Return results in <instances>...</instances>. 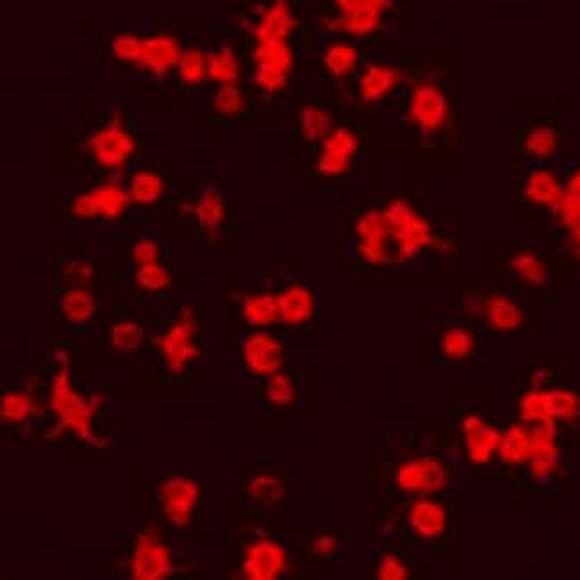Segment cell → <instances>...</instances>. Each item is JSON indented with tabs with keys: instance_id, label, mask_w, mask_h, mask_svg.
<instances>
[{
	"instance_id": "31",
	"label": "cell",
	"mask_w": 580,
	"mask_h": 580,
	"mask_svg": "<svg viewBox=\"0 0 580 580\" xmlns=\"http://www.w3.org/2000/svg\"><path fill=\"white\" fill-rule=\"evenodd\" d=\"M243 497L256 504H279L286 497V482L272 473H259L243 484Z\"/></svg>"
},
{
	"instance_id": "26",
	"label": "cell",
	"mask_w": 580,
	"mask_h": 580,
	"mask_svg": "<svg viewBox=\"0 0 580 580\" xmlns=\"http://www.w3.org/2000/svg\"><path fill=\"white\" fill-rule=\"evenodd\" d=\"M59 309L63 318L74 325L90 322L97 313V299L86 286H72L63 291L59 300Z\"/></svg>"
},
{
	"instance_id": "14",
	"label": "cell",
	"mask_w": 580,
	"mask_h": 580,
	"mask_svg": "<svg viewBox=\"0 0 580 580\" xmlns=\"http://www.w3.org/2000/svg\"><path fill=\"white\" fill-rule=\"evenodd\" d=\"M338 17L332 27L354 36L372 34L381 27L390 0H334Z\"/></svg>"
},
{
	"instance_id": "25",
	"label": "cell",
	"mask_w": 580,
	"mask_h": 580,
	"mask_svg": "<svg viewBox=\"0 0 580 580\" xmlns=\"http://www.w3.org/2000/svg\"><path fill=\"white\" fill-rule=\"evenodd\" d=\"M293 25L295 18L291 15L290 6L284 0H275L259 17L254 34L257 42H286Z\"/></svg>"
},
{
	"instance_id": "21",
	"label": "cell",
	"mask_w": 580,
	"mask_h": 580,
	"mask_svg": "<svg viewBox=\"0 0 580 580\" xmlns=\"http://www.w3.org/2000/svg\"><path fill=\"white\" fill-rule=\"evenodd\" d=\"M472 311L495 331H513L522 324V311L504 295H484L473 300Z\"/></svg>"
},
{
	"instance_id": "41",
	"label": "cell",
	"mask_w": 580,
	"mask_h": 580,
	"mask_svg": "<svg viewBox=\"0 0 580 580\" xmlns=\"http://www.w3.org/2000/svg\"><path fill=\"white\" fill-rule=\"evenodd\" d=\"M211 108L218 115L232 118V116H240L245 111L247 102L240 88H236L234 84H220L213 93Z\"/></svg>"
},
{
	"instance_id": "45",
	"label": "cell",
	"mask_w": 580,
	"mask_h": 580,
	"mask_svg": "<svg viewBox=\"0 0 580 580\" xmlns=\"http://www.w3.org/2000/svg\"><path fill=\"white\" fill-rule=\"evenodd\" d=\"M141 43L138 36L131 33H122L111 42V54L125 63H138L141 56Z\"/></svg>"
},
{
	"instance_id": "38",
	"label": "cell",
	"mask_w": 580,
	"mask_h": 580,
	"mask_svg": "<svg viewBox=\"0 0 580 580\" xmlns=\"http://www.w3.org/2000/svg\"><path fill=\"white\" fill-rule=\"evenodd\" d=\"M177 72L186 86H199L208 79V56L200 49L184 50Z\"/></svg>"
},
{
	"instance_id": "19",
	"label": "cell",
	"mask_w": 580,
	"mask_h": 580,
	"mask_svg": "<svg viewBox=\"0 0 580 580\" xmlns=\"http://www.w3.org/2000/svg\"><path fill=\"white\" fill-rule=\"evenodd\" d=\"M181 56V45L172 34H152L141 43L138 65L156 77H163L177 68Z\"/></svg>"
},
{
	"instance_id": "16",
	"label": "cell",
	"mask_w": 580,
	"mask_h": 580,
	"mask_svg": "<svg viewBox=\"0 0 580 580\" xmlns=\"http://www.w3.org/2000/svg\"><path fill=\"white\" fill-rule=\"evenodd\" d=\"M580 398L570 391H534L522 398L518 411L527 422H550L554 418L568 420L577 416Z\"/></svg>"
},
{
	"instance_id": "39",
	"label": "cell",
	"mask_w": 580,
	"mask_h": 580,
	"mask_svg": "<svg viewBox=\"0 0 580 580\" xmlns=\"http://www.w3.org/2000/svg\"><path fill=\"white\" fill-rule=\"evenodd\" d=\"M134 281L140 286L141 290L149 293H163L170 290L172 286V272L166 268L163 263H149L136 268Z\"/></svg>"
},
{
	"instance_id": "42",
	"label": "cell",
	"mask_w": 580,
	"mask_h": 580,
	"mask_svg": "<svg viewBox=\"0 0 580 580\" xmlns=\"http://www.w3.org/2000/svg\"><path fill=\"white\" fill-rule=\"evenodd\" d=\"M34 413V402L31 398L11 391L0 400V418L6 423H22L29 420Z\"/></svg>"
},
{
	"instance_id": "15",
	"label": "cell",
	"mask_w": 580,
	"mask_h": 580,
	"mask_svg": "<svg viewBox=\"0 0 580 580\" xmlns=\"http://www.w3.org/2000/svg\"><path fill=\"white\" fill-rule=\"evenodd\" d=\"M359 136L348 127L332 129L320 143L316 170L324 177H340L354 163L359 152Z\"/></svg>"
},
{
	"instance_id": "3",
	"label": "cell",
	"mask_w": 580,
	"mask_h": 580,
	"mask_svg": "<svg viewBox=\"0 0 580 580\" xmlns=\"http://www.w3.org/2000/svg\"><path fill=\"white\" fill-rule=\"evenodd\" d=\"M175 559L165 534L158 525H149L136 536L129 559L131 577L138 580H163L174 573Z\"/></svg>"
},
{
	"instance_id": "32",
	"label": "cell",
	"mask_w": 580,
	"mask_h": 580,
	"mask_svg": "<svg viewBox=\"0 0 580 580\" xmlns=\"http://www.w3.org/2000/svg\"><path fill=\"white\" fill-rule=\"evenodd\" d=\"M240 59L229 45L213 50L208 56V79L216 84H234L240 79Z\"/></svg>"
},
{
	"instance_id": "30",
	"label": "cell",
	"mask_w": 580,
	"mask_h": 580,
	"mask_svg": "<svg viewBox=\"0 0 580 580\" xmlns=\"http://www.w3.org/2000/svg\"><path fill=\"white\" fill-rule=\"evenodd\" d=\"M561 145V134L557 125L538 124L531 127L522 138V152L531 158H550Z\"/></svg>"
},
{
	"instance_id": "24",
	"label": "cell",
	"mask_w": 580,
	"mask_h": 580,
	"mask_svg": "<svg viewBox=\"0 0 580 580\" xmlns=\"http://www.w3.org/2000/svg\"><path fill=\"white\" fill-rule=\"evenodd\" d=\"M479 347V336L468 325L456 324L445 327L438 338L440 356L452 363L466 361Z\"/></svg>"
},
{
	"instance_id": "35",
	"label": "cell",
	"mask_w": 580,
	"mask_h": 580,
	"mask_svg": "<svg viewBox=\"0 0 580 580\" xmlns=\"http://www.w3.org/2000/svg\"><path fill=\"white\" fill-rule=\"evenodd\" d=\"M300 136L307 141H322L332 131V118L318 106H302L299 113Z\"/></svg>"
},
{
	"instance_id": "1",
	"label": "cell",
	"mask_w": 580,
	"mask_h": 580,
	"mask_svg": "<svg viewBox=\"0 0 580 580\" xmlns=\"http://www.w3.org/2000/svg\"><path fill=\"white\" fill-rule=\"evenodd\" d=\"M382 213L390 229L393 261H411L434 241L431 222L406 197L391 199Z\"/></svg>"
},
{
	"instance_id": "40",
	"label": "cell",
	"mask_w": 580,
	"mask_h": 580,
	"mask_svg": "<svg viewBox=\"0 0 580 580\" xmlns=\"http://www.w3.org/2000/svg\"><path fill=\"white\" fill-rule=\"evenodd\" d=\"M143 340H145L143 329L138 322H133V320H120L109 331L111 347L118 352H124V354L138 350Z\"/></svg>"
},
{
	"instance_id": "46",
	"label": "cell",
	"mask_w": 580,
	"mask_h": 580,
	"mask_svg": "<svg viewBox=\"0 0 580 580\" xmlns=\"http://www.w3.org/2000/svg\"><path fill=\"white\" fill-rule=\"evenodd\" d=\"M161 243H159L156 238H141V240L136 241L133 245V256L134 265H149V263H156L161 259Z\"/></svg>"
},
{
	"instance_id": "23",
	"label": "cell",
	"mask_w": 580,
	"mask_h": 580,
	"mask_svg": "<svg viewBox=\"0 0 580 580\" xmlns=\"http://www.w3.org/2000/svg\"><path fill=\"white\" fill-rule=\"evenodd\" d=\"M400 83V72L391 65H382V63H372L363 70L359 77V97L372 104L379 100L386 99Z\"/></svg>"
},
{
	"instance_id": "43",
	"label": "cell",
	"mask_w": 580,
	"mask_h": 580,
	"mask_svg": "<svg viewBox=\"0 0 580 580\" xmlns=\"http://www.w3.org/2000/svg\"><path fill=\"white\" fill-rule=\"evenodd\" d=\"M411 570L407 566L404 557L398 554H382L377 559V566H375V577L382 580H406L409 579Z\"/></svg>"
},
{
	"instance_id": "37",
	"label": "cell",
	"mask_w": 580,
	"mask_h": 580,
	"mask_svg": "<svg viewBox=\"0 0 580 580\" xmlns=\"http://www.w3.org/2000/svg\"><path fill=\"white\" fill-rule=\"evenodd\" d=\"M266 402L274 407H288L297 398V382L290 373L277 372L268 377L265 386Z\"/></svg>"
},
{
	"instance_id": "27",
	"label": "cell",
	"mask_w": 580,
	"mask_h": 580,
	"mask_svg": "<svg viewBox=\"0 0 580 580\" xmlns=\"http://www.w3.org/2000/svg\"><path fill=\"white\" fill-rule=\"evenodd\" d=\"M193 215L206 232H218L227 216V202L224 193L215 188L202 191L193 202Z\"/></svg>"
},
{
	"instance_id": "8",
	"label": "cell",
	"mask_w": 580,
	"mask_h": 580,
	"mask_svg": "<svg viewBox=\"0 0 580 580\" xmlns=\"http://www.w3.org/2000/svg\"><path fill=\"white\" fill-rule=\"evenodd\" d=\"M288 552L277 539L256 536L243 548L240 575L247 580H275L288 570Z\"/></svg>"
},
{
	"instance_id": "33",
	"label": "cell",
	"mask_w": 580,
	"mask_h": 580,
	"mask_svg": "<svg viewBox=\"0 0 580 580\" xmlns=\"http://www.w3.org/2000/svg\"><path fill=\"white\" fill-rule=\"evenodd\" d=\"M525 197L532 204H554L561 197V186L548 170H534L525 181Z\"/></svg>"
},
{
	"instance_id": "2",
	"label": "cell",
	"mask_w": 580,
	"mask_h": 580,
	"mask_svg": "<svg viewBox=\"0 0 580 580\" xmlns=\"http://www.w3.org/2000/svg\"><path fill=\"white\" fill-rule=\"evenodd\" d=\"M95 404V398L88 400L74 390L67 370L54 375L50 386V407L54 415L58 416L61 427L75 432L77 438L90 443L95 438L92 429L93 416L97 413Z\"/></svg>"
},
{
	"instance_id": "22",
	"label": "cell",
	"mask_w": 580,
	"mask_h": 580,
	"mask_svg": "<svg viewBox=\"0 0 580 580\" xmlns=\"http://www.w3.org/2000/svg\"><path fill=\"white\" fill-rule=\"evenodd\" d=\"M281 322L290 327H300L315 316V293L304 284H291L279 295Z\"/></svg>"
},
{
	"instance_id": "17",
	"label": "cell",
	"mask_w": 580,
	"mask_h": 580,
	"mask_svg": "<svg viewBox=\"0 0 580 580\" xmlns=\"http://www.w3.org/2000/svg\"><path fill=\"white\" fill-rule=\"evenodd\" d=\"M461 434L464 454L470 463L482 466L497 456L502 432L489 422L486 415L475 411L466 413L461 422Z\"/></svg>"
},
{
	"instance_id": "7",
	"label": "cell",
	"mask_w": 580,
	"mask_h": 580,
	"mask_svg": "<svg viewBox=\"0 0 580 580\" xmlns=\"http://www.w3.org/2000/svg\"><path fill=\"white\" fill-rule=\"evenodd\" d=\"M131 204L133 200L129 190L111 181L75 195L70 202V215L77 220H116L129 211Z\"/></svg>"
},
{
	"instance_id": "34",
	"label": "cell",
	"mask_w": 580,
	"mask_h": 580,
	"mask_svg": "<svg viewBox=\"0 0 580 580\" xmlns=\"http://www.w3.org/2000/svg\"><path fill=\"white\" fill-rule=\"evenodd\" d=\"M359 65V50L350 43H332L324 54V67L334 77H347Z\"/></svg>"
},
{
	"instance_id": "18",
	"label": "cell",
	"mask_w": 580,
	"mask_h": 580,
	"mask_svg": "<svg viewBox=\"0 0 580 580\" xmlns=\"http://www.w3.org/2000/svg\"><path fill=\"white\" fill-rule=\"evenodd\" d=\"M407 527L422 541H438L450 529V511L432 497L416 498L406 511Z\"/></svg>"
},
{
	"instance_id": "44",
	"label": "cell",
	"mask_w": 580,
	"mask_h": 580,
	"mask_svg": "<svg viewBox=\"0 0 580 580\" xmlns=\"http://www.w3.org/2000/svg\"><path fill=\"white\" fill-rule=\"evenodd\" d=\"M559 213L566 227L572 231L573 236L580 240V190L570 188L566 197H559Z\"/></svg>"
},
{
	"instance_id": "20",
	"label": "cell",
	"mask_w": 580,
	"mask_h": 580,
	"mask_svg": "<svg viewBox=\"0 0 580 580\" xmlns=\"http://www.w3.org/2000/svg\"><path fill=\"white\" fill-rule=\"evenodd\" d=\"M240 318L254 329H265L281 322L279 295L272 291L245 293L240 300Z\"/></svg>"
},
{
	"instance_id": "28",
	"label": "cell",
	"mask_w": 580,
	"mask_h": 580,
	"mask_svg": "<svg viewBox=\"0 0 580 580\" xmlns=\"http://www.w3.org/2000/svg\"><path fill=\"white\" fill-rule=\"evenodd\" d=\"M127 190L136 206H143V208L154 206L165 195V177L159 174L158 170L141 168L131 177Z\"/></svg>"
},
{
	"instance_id": "48",
	"label": "cell",
	"mask_w": 580,
	"mask_h": 580,
	"mask_svg": "<svg viewBox=\"0 0 580 580\" xmlns=\"http://www.w3.org/2000/svg\"><path fill=\"white\" fill-rule=\"evenodd\" d=\"M340 547V538H336L334 534H322V536L313 539V543H311V554L320 557V559H332V557L338 554Z\"/></svg>"
},
{
	"instance_id": "10",
	"label": "cell",
	"mask_w": 580,
	"mask_h": 580,
	"mask_svg": "<svg viewBox=\"0 0 580 580\" xmlns=\"http://www.w3.org/2000/svg\"><path fill=\"white\" fill-rule=\"evenodd\" d=\"M86 145L93 161L106 170L122 168L136 152V140L120 120H111L90 134Z\"/></svg>"
},
{
	"instance_id": "36",
	"label": "cell",
	"mask_w": 580,
	"mask_h": 580,
	"mask_svg": "<svg viewBox=\"0 0 580 580\" xmlns=\"http://www.w3.org/2000/svg\"><path fill=\"white\" fill-rule=\"evenodd\" d=\"M507 268L513 277L529 286H541L545 282V265L531 250H522L511 257Z\"/></svg>"
},
{
	"instance_id": "47",
	"label": "cell",
	"mask_w": 580,
	"mask_h": 580,
	"mask_svg": "<svg viewBox=\"0 0 580 580\" xmlns=\"http://www.w3.org/2000/svg\"><path fill=\"white\" fill-rule=\"evenodd\" d=\"M63 277L70 282L72 286H86L95 279V266L84 259H74L68 261L63 268Z\"/></svg>"
},
{
	"instance_id": "4",
	"label": "cell",
	"mask_w": 580,
	"mask_h": 580,
	"mask_svg": "<svg viewBox=\"0 0 580 580\" xmlns=\"http://www.w3.org/2000/svg\"><path fill=\"white\" fill-rule=\"evenodd\" d=\"M452 472L441 459L418 456L406 459L395 470V486L407 497H432L450 488Z\"/></svg>"
},
{
	"instance_id": "12",
	"label": "cell",
	"mask_w": 580,
	"mask_h": 580,
	"mask_svg": "<svg viewBox=\"0 0 580 580\" xmlns=\"http://www.w3.org/2000/svg\"><path fill=\"white\" fill-rule=\"evenodd\" d=\"M407 113L413 124L423 133L432 134L441 131L450 120V100L445 90L434 83L416 84L409 95Z\"/></svg>"
},
{
	"instance_id": "29",
	"label": "cell",
	"mask_w": 580,
	"mask_h": 580,
	"mask_svg": "<svg viewBox=\"0 0 580 580\" xmlns=\"http://www.w3.org/2000/svg\"><path fill=\"white\" fill-rule=\"evenodd\" d=\"M497 456L507 464L529 463L532 456V431L525 425H511L506 432H502Z\"/></svg>"
},
{
	"instance_id": "11",
	"label": "cell",
	"mask_w": 580,
	"mask_h": 580,
	"mask_svg": "<svg viewBox=\"0 0 580 580\" xmlns=\"http://www.w3.org/2000/svg\"><path fill=\"white\" fill-rule=\"evenodd\" d=\"M240 357L243 370L254 377H272L286 363L284 343L268 331L247 334L241 341Z\"/></svg>"
},
{
	"instance_id": "6",
	"label": "cell",
	"mask_w": 580,
	"mask_h": 580,
	"mask_svg": "<svg viewBox=\"0 0 580 580\" xmlns=\"http://www.w3.org/2000/svg\"><path fill=\"white\" fill-rule=\"evenodd\" d=\"M200 486L186 475H172L159 484L158 506L166 523L177 531L190 525L199 507Z\"/></svg>"
},
{
	"instance_id": "5",
	"label": "cell",
	"mask_w": 580,
	"mask_h": 580,
	"mask_svg": "<svg viewBox=\"0 0 580 580\" xmlns=\"http://www.w3.org/2000/svg\"><path fill=\"white\" fill-rule=\"evenodd\" d=\"M197 332V320L195 313L190 307H183L179 316L175 318L168 329L158 336L159 352L165 359V365L170 372L179 375L199 357L200 350L195 341Z\"/></svg>"
},
{
	"instance_id": "13",
	"label": "cell",
	"mask_w": 580,
	"mask_h": 580,
	"mask_svg": "<svg viewBox=\"0 0 580 580\" xmlns=\"http://www.w3.org/2000/svg\"><path fill=\"white\" fill-rule=\"evenodd\" d=\"M293 54L286 42H257L254 83L265 92H277L288 81Z\"/></svg>"
},
{
	"instance_id": "9",
	"label": "cell",
	"mask_w": 580,
	"mask_h": 580,
	"mask_svg": "<svg viewBox=\"0 0 580 580\" xmlns=\"http://www.w3.org/2000/svg\"><path fill=\"white\" fill-rule=\"evenodd\" d=\"M356 252L366 265H386L393 261L390 229L382 209H368L354 224Z\"/></svg>"
}]
</instances>
